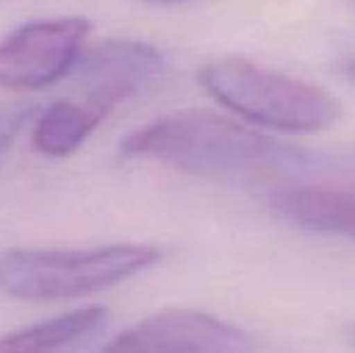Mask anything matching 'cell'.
I'll return each mask as SVG.
<instances>
[{
    "label": "cell",
    "mask_w": 355,
    "mask_h": 353,
    "mask_svg": "<svg viewBox=\"0 0 355 353\" xmlns=\"http://www.w3.org/2000/svg\"><path fill=\"white\" fill-rule=\"evenodd\" d=\"M353 78H355V66H353Z\"/></svg>",
    "instance_id": "cell-13"
},
{
    "label": "cell",
    "mask_w": 355,
    "mask_h": 353,
    "mask_svg": "<svg viewBox=\"0 0 355 353\" xmlns=\"http://www.w3.org/2000/svg\"><path fill=\"white\" fill-rule=\"evenodd\" d=\"M162 261L153 245H104L87 250L10 247L0 252V293L15 300H71L112 288Z\"/></svg>",
    "instance_id": "cell-3"
},
{
    "label": "cell",
    "mask_w": 355,
    "mask_h": 353,
    "mask_svg": "<svg viewBox=\"0 0 355 353\" xmlns=\"http://www.w3.org/2000/svg\"><path fill=\"white\" fill-rule=\"evenodd\" d=\"M89 29L78 15L19 24L0 39V87L42 89L71 76Z\"/></svg>",
    "instance_id": "cell-4"
},
{
    "label": "cell",
    "mask_w": 355,
    "mask_h": 353,
    "mask_svg": "<svg viewBox=\"0 0 355 353\" xmlns=\"http://www.w3.org/2000/svg\"><path fill=\"white\" fill-rule=\"evenodd\" d=\"M109 109L97 102H73L58 99L49 107L39 109L34 119L32 146L46 157H68L97 131L107 119Z\"/></svg>",
    "instance_id": "cell-8"
},
{
    "label": "cell",
    "mask_w": 355,
    "mask_h": 353,
    "mask_svg": "<svg viewBox=\"0 0 355 353\" xmlns=\"http://www.w3.org/2000/svg\"><path fill=\"white\" fill-rule=\"evenodd\" d=\"M104 322L107 310L102 305L80 307L75 312L0 334V353H58L97 332Z\"/></svg>",
    "instance_id": "cell-9"
},
{
    "label": "cell",
    "mask_w": 355,
    "mask_h": 353,
    "mask_svg": "<svg viewBox=\"0 0 355 353\" xmlns=\"http://www.w3.org/2000/svg\"><path fill=\"white\" fill-rule=\"evenodd\" d=\"M346 341H348V344H351L353 349H355V325H351V327H348V329H346Z\"/></svg>",
    "instance_id": "cell-12"
},
{
    "label": "cell",
    "mask_w": 355,
    "mask_h": 353,
    "mask_svg": "<svg viewBox=\"0 0 355 353\" xmlns=\"http://www.w3.org/2000/svg\"><path fill=\"white\" fill-rule=\"evenodd\" d=\"M97 353H257V339L208 312L162 310L123 329Z\"/></svg>",
    "instance_id": "cell-5"
},
{
    "label": "cell",
    "mask_w": 355,
    "mask_h": 353,
    "mask_svg": "<svg viewBox=\"0 0 355 353\" xmlns=\"http://www.w3.org/2000/svg\"><path fill=\"white\" fill-rule=\"evenodd\" d=\"M162 53L157 46L136 39H109L89 51H83L73 68V80L85 92V99L112 112L138 87L162 71Z\"/></svg>",
    "instance_id": "cell-6"
},
{
    "label": "cell",
    "mask_w": 355,
    "mask_h": 353,
    "mask_svg": "<svg viewBox=\"0 0 355 353\" xmlns=\"http://www.w3.org/2000/svg\"><path fill=\"white\" fill-rule=\"evenodd\" d=\"M126 160H148L191 177H257L302 162V153L249 128L237 119L182 109L128 133L119 148Z\"/></svg>",
    "instance_id": "cell-1"
},
{
    "label": "cell",
    "mask_w": 355,
    "mask_h": 353,
    "mask_svg": "<svg viewBox=\"0 0 355 353\" xmlns=\"http://www.w3.org/2000/svg\"><path fill=\"white\" fill-rule=\"evenodd\" d=\"M271 208L302 230L355 240V193L331 189H288L273 193Z\"/></svg>",
    "instance_id": "cell-7"
},
{
    "label": "cell",
    "mask_w": 355,
    "mask_h": 353,
    "mask_svg": "<svg viewBox=\"0 0 355 353\" xmlns=\"http://www.w3.org/2000/svg\"><path fill=\"white\" fill-rule=\"evenodd\" d=\"M198 83L232 117L290 136L329 131L343 117L341 102L329 89L244 56L208 61Z\"/></svg>",
    "instance_id": "cell-2"
},
{
    "label": "cell",
    "mask_w": 355,
    "mask_h": 353,
    "mask_svg": "<svg viewBox=\"0 0 355 353\" xmlns=\"http://www.w3.org/2000/svg\"><path fill=\"white\" fill-rule=\"evenodd\" d=\"M148 5H177V3H191V0H143Z\"/></svg>",
    "instance_id": "cell-11"
},
{
    "label": "cell",
    "mask_w": 355,
    "mask_h": 353,
    "mask_svg": "<svg viewBox=\"0 0 355 353\" xmlns=\"http://www.w3.org/2000/svg\"><path fill=\"white\" fill-rule=\"evenodd\" d=\"M39 114L37 104H10L0 109V162L8 157L10 148L15 146L17 136L29 121H34Z\"/></svg>",
    "instance_id": "cell-10"
}]
</instances>
